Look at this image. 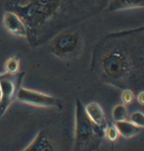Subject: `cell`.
<instances>
[{"mask_svg": "<svg viewBox=\"0 0 144 151\" xmlns=\"http://www.w3.org/2000/svg\"><path fill=\"white\" fill-rule=\"evenodd\" d=\"M76 125L73 151H92L100 143L101 128L95 126L85 112V107L79 99L76 104Z\"/></svg>", "mask_w": 144, "mask_h": 151, "instance_id": "cell-1", "label": "cell"}, {"mask_svg": "<svg viewBox=\"0 0 144 151\" xmlns=\"http://www.w3.org/2000/svg\"><path fill=\"white\" fill-rule=\"evenodd\" d=\"M25 72L18 74H7L5 72L0 73V88H1V99H0V119L12 103L16 100L18 90L22 86V81L25 78Z\"/></svg>", "mask_w": 144, "mask_h": 151, "instance_id": "cell-2", "label": "cell"}, {"mask_svg": "<svg viewBox=\"0 0 144 151\" xmlns=\"http://www.w3.org/2000/svg\"><path fill=\"white\" fill-rule=\"evenodd\" d=\"M16 99L21 103L31 105L34 107H42V108H51L58 106V99L52 95L46 94V93L37 91V90L26 88L21 86L17 93Z\"/></svg>", "mask_w": 144, "mask_h": 151, "instance_id": "cell-3", "label": "cell"}, {"mask_svg": "<svg viewBox=\"0 0 144 151\" xmlns=\"http://www.w3.org/2000/svg\"><path fill=\"white\" fill-rule=\"evenodd\" d=\"M2 24L9 34L19 37H26L28 34L26 24L19 15L13 11H6L3 14Z\"/></svg>", "mask_w": 144, "mask_h": 151, "instance_id": "cell-4", "label": "cell"}, {"mask_svg": "<svg viewBox=\"0 0 144 151\" xmlns=\"http://www.w3.org/2000/svg\"><path fill=\"white\" fill-rule=\"evenodd\" d=\"M85 112L86 116L95 126L103 129L106 127V116L101 105L97 102H90L85 106Z\"/></svg>", "mask_w": 144, "mask_h": 151, "instance_id": "cell-5", "label": "cell"}, {"mask_svg": "<svg viewBox=\"0 0 144 151\" xmlns=\"http://www.w3.org/2000/svg\"><path fill=\"white\" fill-rule=\"evenodd\" d=\"M22 151H54L53 145L43 131L37 132L32 142Z\"/></svg>", "mask_w": 144, "mask_h": 151, "instance_id": "cell-6", "label": "cell"}, {"mask_svg": "<svg viewBox=\"0 0 144 151\" xmlns=\"http://www.w3.org/2000/svg\"><path fill=\"white\" fill-rule=\"evenodd\" d=\"M75 45H76V42L74 38H57L53 41L51 50L57 56L65 57L74 50Z\"/></svg>", "mask_w": 144, "mask_h": 151, "instance_id": "cell-7", "label": "cell"}, {"mask_svg": "<svg viewBox=\"0 0 144 151\" xmlns=\"http://www.w3.org/2000/svg\"><path fill=\"white\" fill-rule=\"evenodd\" d=\"M136 8H144V0H111L110 11L131 10Z\"/></svg>", "mask_w": 144, "mask_h": 151, "instance_id": "cell-8", "label": "cell"}, {"mask_svg": "<svg viewBox=\"0 0 144 151\" xmlns=\"http://www.w3.org/2000/svg\"><path fill=\"white\" fill-rule=\"evenodd\" d=\"M115 126L118 129L120 137H123L124 138H127V139H130V138L136 137L140 132V128L133 125V123L128 120L116 123Z\"/></svg>", "mask_w": 144, "mask_h": 151, "instance_id": "cell-9", "label": "cell"}, {"mask_svg": "<svg viewBox=\"0 0 144 151\" xmlns=\"http://www.w3.org/2000/svg\"><path fill=\"white\" fill-rule=\"evenodd\" d=\"M130 116L128 113V109L127 105L125 104H118L113 108L112 111V117L116 123L123 122V121H127Z\"/></svg>", "mask_w": 144, "mask_h": 151, "instance_id": "cell-10", "label": "cell"}, {"mask_svg": "<svg viewBox=\"0 0 144 151\" xmlns=\"http://www.w3.org/2000/svg\"><path fill=\"white\" fill-rule=\"evenodd\" d=\"M21 62L18 57H11L6 60L4 64V72L7 74H18L20 72Z\"/></svg>", "mask_w": 144, "mask_h": 151, "instance_id": "cell-11", "label": "cell"}, {"mask_svg": "<svg viewBox=\"0 0 144 151\" xmlns=\"http://www.w3.org/2000/svg\"><path fill=\"white\" fill-rule=\"evenodd\" d=\"M104 135L111 142H115L119 139L120 134L115 125H109L104 128Z\"/></svg>", "mask_w": 144, "mask_h": 151, "instance_id": "cell-12", "label": "cell"}, {"mask_svg": "<svg viewBox=\"0 0 144 151\" xmlns=\"http://www.w3.org/2000/svg\"><path fill=\"white\" fill-rule=\"evenodd\" d=\"M128 119H130V122L138 128H144V113L140 112V111H135V112L131 113L130 116H128Z\"/></svg>", "mask_w": 144, "mask_h": 151, "instance_id": "cell-13", "label": "cell"}, {"mask_svg": "<svg viewBox=\"0 0 144 151\" xmlns=\"http://www.w3.org/2000/svg\"><path fill=\"white\" fill-rule=\"evenodd\" d=\"M121 99L123 101V104L130 105L134 101V99H135V95H134V93L131 91L130 89H125L124 91L122 92Z\"/></svg>", "mask_w": 144, "mask_h": 151, "instance_id": "cell-14", "label": "cell"}, {"mask_svg": "<svg viewBox=\"0 0 144 151\" xmlns=\"http://www.w3.org/2000/svg\"><path fill=\"white\" fill-rule=\"evenodd\" d=\"M137 102L140 104V105H142V106H144V90L143 91H140L138 93V95H137Z\"/></svg>", "mask_w": 144, "mask_h": 151, "instance_id": "cell-15", "label": "cell"}, {"mask_svg": "<svg viewBox=\"0 0 144 151\" xmlns=\"http://www.w3.org/2000/svg\"><path fill=\"white\" fill-rule=\"evenodd\" d=\"M0 99H1V88H0Z\"/></svg>", "mask_w": 144, "mask_h": 151, "instance_id": "cell-16", "label": "cell"}]
</instances>
